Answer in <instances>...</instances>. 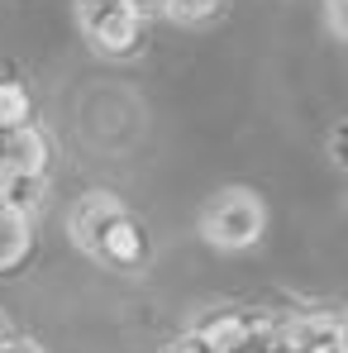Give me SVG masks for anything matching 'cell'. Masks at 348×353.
<instances>
[{
  "label": "cell",
  "instance_id": "obj_1",
  "mask_svg": "<svg viewBox=\"0 0 348 353\" xmlns=\"http://www.w3.org/2000/svg\"><path fill=\"white\" fill-rule=\"evenodd\" d=\"M201 239L220 253H243L253 248L267 230V205L258 191L248 186H220L205 205H201Z\"/></svg>",
  "mask_w": 348,
  "mask_h": 353
},
{
  "label": "cell",
  "instance_id": "obj_2",
  "mask_svg": "<svg viewBox=\"0 0 348 353\" xmlns=\"http://www.w3.org/2000/svg\"><path fill=\"white\" fill-rule=\"evenodd\" d=\"M119 215H124V205H119L110 191H91V196H81V201H76V210H72L67 230H72V239H76V248H81V253L101 258V243H105V234H110V225H115Z\"/></svg>",
  "mask_w": 348,
  "mask_h": 353
},
{
  "label": "cell",
  "instance_id": "obj_3",
  "mask_svg": "<svg viewBox=\"0 0 348 353\" xmlns=\"http://www.w3.org/2000/svg\"><path fill=\"white\" fill-rule=\"evenodd\" d=\"M29 243H34V230H29V215H19V210L0 205V272H10L14 263H24Z\"/></svg>",
  "mask_w": 348,
  "mask_h": 353
},
{
  "label": "cell",
  "instance_id": "obj_4",
  "mask_svg": "<svg viewBox=\"0 0 348 353\" xmlns=\"http://www.w3.org/2000/svg\"><path fill=\"white\" fill-rule=\"evenodd\" d=\"M43 176H19V172H0V205L19 210V215H34L43 205Z\"/></svg>",
  "mask_w": 348,
  "mask_h": 353
},
{
  "label": "cell",
  "instance_id": "obj_5",
  "mask_svg": "<svg viewBox=\"0 0 348 353\" xmlns=\"http://www.w3.org/2000/svg\"><path fill=\"white\" fill-rule=\"evenodd\" d=\"M101 258H115V263H139L143 258V234L134 230L129 215H119L115 225H110V234L101 243Z\"/></svg>",
  "mask_w": 348,
  "mask_h": 353
},
{
  "label": "cell",
  "instance_id": "obj_6",
  "mask_svg": "<svg viewBox=\"0 0 348 353\" xmlns=\"http://www.w3.org/2000/svg\"><path fill=\"white\" fill-rule=\"evenodd\" d=\"M19 124H29V91L0 81V129H19Z\"/></svg>",
  "mask_w": 348,
  "mask_h": 353
},
{
  "label": "cell",
  "instance_id": "obj_7",
  "mask_svg": "<svg viewBox=\"0 0 348 353\" xmlns=\"http://www.w3.org/2000/svg\"><path fill=\"white\" fill-rule=\"evenodd\" d=\"M248 339V330L238 325V320H220V325H210V330H201V344L205 353H238V344Z\"/></svg>",
  "mask_w": 348,
  "mask_h": 353
},
{
  "label": "cell",
  "instance_id": "obj_8",
  "mask_svg": "<svg viewBox=\"0 0 348 353\" xmlns=\"http://www.w3.org/2000/svg\"><path fill=\"white\" fill-rule=\"evenodd\" d=\"M124 14V0H76V24H81V34H96L105 19H115Z\"/></svg>",
  "mask_w": 348,
  "mask_h": 353
},
{
  "label": "cell",
  "instance_id": "obj_9",
  "mask_svg": "<svg viewBox=\"0 0 348 353\" xmlns=\"http://www.w3.org/2000/svg\"><path fill=\"white\" fill-rule=\"evenodd\" d=\"M215 5H220V0H167V14H172V19H186V24H196V19H205Z\"/></svg>",
  "mask_w": 348,
  "mask_h": 353
},
{
  "label": "cell",
  "instance_id": "obj_10",
  "mask_svg": "<svg viewBox=\"0 0 348 353\" xmlns=\"http://www.w3.org/2000/svg\"><path fill=\"white\" fill-rule=\"evenodd\" d=\"M124 10L143 24V19H163L167 14V0H124Z\"/></svg>",
  "mask_w": 348,
  "mask_h": 353
},
{
  "label": "cell",
  "instance_id": "obj_11",
  "mask_svg": "<svg viewBox=\"0 0 348 353\" xmlns=\"http://www.w3.org/2000/svg\"><path fill=\"white\" fill-rule=\"evenodd\" d=\"M325 14H329V29L348 39V0H325Z\"/></svg>",
  "mask_w": 348,
  "mask_h": 353
},
{
  "label": "cell",
  "instance_id": "obj_12",
  "mask_svg": "<svg viewBox=\"0 0 348 353\" xmlns=\"http://www.w3.org/2000/svg\"><path fill=\"white\" fill-rule=\"evenodd\" d=\"M0 353H43V349H39L34 339H14V334H10V339H0Z\"/></svg>",
  "mask_w": 348,
  "mask_h": 353
},
{
  "label": "cell",
  "instance_id": "obj_13",
  "mask_svg": "<svg viewBox=\"0 0 348 353\" xmlns=\"http://www.w3.org/2000/svg\"><path fill=\"white\" fill-rule=\"evenodd\" d=\"M334 349L348 353V310H339V320H334Z\"/></svg>",
  "mask_w": 348,
  "mask_h": 353
},
{
  "label": "cell",
  "instance_id": "obj_14",
  "mask_svg": "<svg viewBox=\"0 0 348 353\" xmlns=\"http://www.w3.org/2000/svg\"><path fill=\"white\" fill-rule=\"evenodd\" d=\"M0 339H10V325H5V310H0Z\"/></svg>",
  "mask_w": 348,
  "mask_h": 353
}]
</instances>
